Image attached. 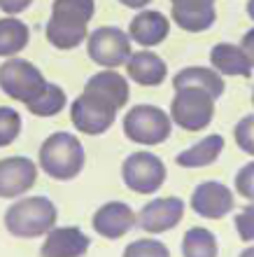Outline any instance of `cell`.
<instances>
[{"instance_id":"cell-1","label":"cell","mask_w":254,"mask_h":257,"mask_svg":"<svg viewBox=\"0 0 254 257\" xmlns=\"http://www.w3.org/2000/svg\"><path fill=\"white\" fill-rule=\"evenodd\" d=\"M56 217H59L56 206L47 196H28V199H21V201L7 208L5 227L12 236L35 238L54 229Z\"/></svg>"},{"instance_id":"cell-2","label":"cell","mask_w":254,"mask_h":257,"mask_svg":"<svg viewBox=\"0 0 254 257\" xmlns=\"http://www.w3.org/2000/svg\"><path fill=\"white\" fill-rule=\"evenodd\" d=\"M40 169L54 180H73L84 169V148L73 134L59 131L40 148Z\"/></svg>"},{"instance_id":"cell-3","label":"cell","mask_w":254,"mask_h":257,"mask_svg":"<svg viewBox=\"0 0 254 257\" xmlns=\"http://www.w3.org/2000/svg\"><path fill=\"white\" fill-rule=\"evenodd\" d=\"M173 131V119L166 115V110L156 105H135L124 117V134L128 141L138 145H159L168 141Z\"/></svg>"},{"instance_id":"cell-4","label":"cell","mask_w":254,"mask_h":257,"mask_svg":"<svg viewBox=\"0 0 254 257\" xmlns=\"http://www.w3.org/2000/svg\"><path fill=\"white\" fill-rule=\"evenodd\" d=\"M47 80L42 77L40 68H35L26 59H7L0 66V89L14 101L28 103L45 91Z\"/></svg>"},{"instance_id":"cell-5","label":"cell","mask_w":254,"mask_h":257,"mask_svg":"<svg viewBox=\"0 0 254 257\" xmlns=\"http://www.w3.org/2000/svg\"><path fill=\"white\" fill-rule=\"evenodd\" d=\"M214 117V98L198 87L177 89L170 105V119L184 131H203Z\"/></svg>"},{"instance_id":"cell-6","label":"cell","mask_w":254,"mask_h":257,"mask_svg":"<svg viewBox=\"0 0 254 257\" xmlns=\"http://www.w3.org/2000/svg\"><path fill=\"white\" fill-rule=\"evenodd\" d=\"M87 52L91 61L103 68L126 66L131 52V35L117 26H101L87 38Z\"/></svg>"},{"instance_id":"cell-7","label":"cell","mask_w":254,"mask_h":257,"mask_svg":"<svg viewBox=\"0 0 254 257\" xmlns=\"http://www.w3.org/2000/svg\"><path fill=\"white\" fill-rule=\"evenodd\" d=\"M121 178L128 190L138 194H154L166 183V166L152 152H133L121 164Z\"/></svg>"},{"instance_id":"cell-8","label":"cell","mask_w":254,"mask_h":257,"mask_svg":"<svg viewBox=\"0 0 254 257\" xmlns=\"http://www.w3.org/2000/svg\"><path fill=\"white\" fill-rule=\"evenodd\" d=\"M114 117H117V110L101 101H96V98H91L84 91L70 105V119H73L75 128L89 136L105 134L107 128L114 124Z\"/></svg>"},{"instance_id":"cell-9","label":"cell","mask_w":254,"mask_h":257,"mask_svg":"<svg viewBox=\"0 0 254 257\" xmlns=\"http://www.w3.org/2000/svg\"><path fill=\"white\" fill-rule=\"evenodd\" d=\"M184 215V201L177 196H166V199H154L147 206H142L138 213V227L149 234H161L177 227Z\"/></svg>"},{"instance_id":"cell-10","label":"cell","mask_w":254,"mask_h":257,"mask_svg":"<svg viewBox=\"0 0 254 257\" xmlns=\"http://www.w3.org/2000/svg\"><path fill=\"white\" fill-rule=\"evenodd\" d=\"M38 180V166L28 157H7L0 159V196L14 199L24 194Z\"/></svg>"},{"instance_id":"cell-11","label":"cell","mask_w":254,"mask_h":257,"mask_svg":"<svg viewBox=\"0 0 254 257\" xmlns=\"http://www.w3.org/2000/svg\"><path fill=\"white\" fill-rule=\"evenodd\" d=\"M84 94H89L91 98L105 103V105L119 112L128 103V82L114 68H105V70L89 77V82L84 84Z\"/></svg>"},{"instance_id":"cell-12","label":"cell","mask_w":254,"mask_h":257,"mask_svg":"<svg viewBox=\"0 0 254 257\" xmlns=\"http://www.w3.org/2000/svg\"><path fill=\"white\" fill-rule=\"evenodd\" d=\"M191 208L196 210V215L207 217V220H219L233 210V194L221 183L210 180V183H203L194 190Z\"/></svg>"},{"instance_id":"cell-13","label":"cell","mask_w":254,"mask_h":257,"mask_svg":"<svg viewBox=\"0 0 254 257\" xmlns=\"http://www.w3.org/2000/svg\"><path fill=\"white\" fill-rule=\"evenodd\" d=\"M89 236L77 227H54L40 248L42 257H82L89 250Z\"/></svg>"},{"instance_id":"cell-14","label":"cell","mask_w":254,"mask_h":257,"mask_svg":"<svg viewBox=\"0 0 254 257\" xmlns=\"http://www.w3.org/2000/svg\"><path fill=\"white\" fill-rule=\"evenodd\" d=\"M135 222H138L135 213L121 201L105 203L94 215V229L105 238H121L133 229Z\"/></svg>"},{"instance_id":"cell-15","label":"cell","mask_w":254,"mask_h":257,"mask_svg":"<svg viewBox=\"0 0 254 257\" xmlns=\"http://www.w3.org/2000/svg\"><path fill=\"white\" fill-rule=\"evenodd\" d=\"M168 33H170V21L166 19V14L156 12V10H142L140 14H135L128 26L131 40H135L142 47L161 45L168 38Z\"/></svg>"},{"instance_id":"cell-16","label":"cell","mask_w":254,"mask_h":257,"mask_svg":"<svg viewBox=\"0 0 254 257\" xmlns=\"http://www.w3.org/2000/svg\"><path fill=\"white\" fill-rule=\"evenodd\" d=\"M126 70L128 77L138 82V84H142V87H159L161 82L166 80L168 66L159 54L142 49V52H135V54L128 56Z\"/></svg>"},{"instance_id":"cell-17","label":"cell","mask_w":254,"mask_h":257,"mask_svg":"<svg viewBox=\"0 0 254 257\" xmlns=\"http://www.w3.org/2000/svg\"><path fill=\"white\" fill-rule=\"evenodd\" d=\"M210 63L219 75H238V77H252V63L240 45L219 42L210 52Z\"/></svg>"},{"instance_id":"cell-18","label":"cell","mask_w":254,"mask_h":257,"mask_svg":"<svg viewBox=\"0 0 254 257\" xmlns=\"http://www.w3.org/2000/svg\"><path fill=\"white\" fill-rule=\"evenodd\" d=\"M173 87L175 91L177 89H184V87H198L203 91L212 96L214 101L224 94V77H221L214 68H203V66H189V68H182L180 73L173 77Z\"/></svg>"},{"instance_id":"cell-19","label":"cell","mask_w":254,"mask_h":257,"mask_svg":"<svg viewBox=\"0 0 254 257\" xmlns=\"http://www.w3.org/2000/svg\"><path fill=\"white\" fill-rule=\"evenodd\" d=\"M45 33H47V40L56 49H75L89 38V24H77V21L49 17Z\"/></svg>"},{"instance_id":"cell-20","label":"cell","mask_w":254,"mask_h":257,"mask_svg":"<svg viewBox=\"0 0 254 257\" xmlns=\"http://www.w3.org/2000/svg\"><path fill=\"white\" fill-rule=\"evenodd\" d=\"M221 150H224V138L219 134H212L203 138L201 143H196L194 148L180 152L175 162L184 166V169H203V166H210V164L219 159Z\"/></svg>"},{"instance_id":"cell-21","label":"cell","mask_w":254,"mask_h":257,"mask_svg":"<svg viewBox=\"0 0 254 257\" xmlns=\"http://www.w3.org/2000/svg\"><path fill=\"white\" fill-rule=\"evenodd\" d=\"M31 40V31L24 21L14 19V17H5L0 19V56H17L21 49Z\"/></svg>"},{"instance_id":"cell-22","label":"cell","mask_w":254,"mask_h":257,"mask_svg":"<svg viewBox=\"0 0 254 257\" xmlns=\"http://www.w3.org/2000/svg\"><path fill=\"white\" fill-rule=\"evenodd\" d=\"M170 17L182 31H189V33H203L214 24L217 19V12L212 7H203V10H182V7H173L170 10Z\"/></svg>"},{"instance_id":"cell-23","label":"cell","mask_w":254,"mask_h":257,"mask_svg":"<svg viewBox=\"0 0 254 257\" xmlns=\"http://www.w3.org/2000/svg\"><path fill=\"white\" fill-rule=\"evenodd\" d=\"M182 255L184 257H217V238L212 231L194 227L182 238Z\"/></svg>"},{"instance_id":"cell-24","label":"cell","mask_w":254,"mask_h":257,"mask_svg":"<svg viewBox=\"0 0 254 257\" xmlns=\"http://www.w3.org/2000/svg\"><path fill=\"white\" fill-rule=\"evenodd\" d=\"M66 103H68L66 91H63L59 84L47 82L45 91H42L38 98H33L26 108L31 110L33 115H38V117H54V115H59L61 110L66 108Z\"/></svg>"},{"instance_id":"cell-25","label":"cell","mask_w":254,"mask_h":257,"mask_svg":"<svg viewBox=\"0 0 254 257\" xmlns=\"http://www.w3.org/2000/svg\"><path fill=\"white\" fill-rule=\"evenodd\" d=\"M94 0H54L52 5V17L77 21V24H89L94 19Z\"/></svg>"},{"instance_id":"cell-26","label":"cell","mask_w":254,"mask_h":257,"mask_svg":"<svg viewBox=\"0 0 254 257\" xmlns=\"http://www.w3.org/2000/svg\"><path fill=\"white\" fill-rule=\"evenodd\" d=\"M21 134V115L14 108L0 105V148L12 145Z\"/></svg>"},{"instance_id":"cell-27","label":"cell","mask_w":254,"mask_h":257,"mask_svg":"<svg viewBox=\"0 0 254 257\" xmlns=\"http://www.w3.org/2000/svg\"><path fill=\"white\" fill-rule=\"evenodd\" d=\"M124 257H170V250L159 241L140 238V241H133L124 250Z\"/></svg>"},{"instance_id":"cell-28","label":"cell","mask_w":254,"mask_h":257,"mask_svg":"<svg viewBox=\"0 0 254 257\" xmlns=\"http://www.w3.org/2000/svg\"><path fill=\"white\" fill-rule=\"evenodd\" d=\"M235 143L242 152L254 157V115H247L242 117L240 122L235 124Z\"/></svg>"},{"instance_id":"cell-29","label":"cell","mask_w":254,"mask_h":257,"mask_svg":"<svg viewBox=\"0 0 254 257\" xmlns=\"http://www.w3.org/2000/svg\"><path fill=\"white\" fill-rule=\"evenodd\" d=\"M235 231L242 241H254V203L245 206V208L235 215Z\"/></svg>"},{"instance_id":"cell-30","label":"cell","mask_w":254,"mask_h":257,"mask_svg":"<svg viewBox=\"0 0 254 257\" xmlns=\"http://www.w3.org/2000/svg\"><path fill=\"white\" fill-rule=\"evenodd\" d=\"M235 190H238L240 196L254 201V162L245 164V166L238 171V176H235Z\"/></svg>"},{"instance_id":"cell-31","label":"cell","mask_w":254,"mask_h":257,"mask_svg":"<svg viewBox=\"0 0 254 257\" xmlns=\"http://www.w3.org/2000/svg\"><path fill=\"white\" fill-rule=\"evenodd\" d=\"M33 0H0V10L5 14H19L31 7Z\"/></svg>"},{"instance_id":"cell-32","label":"cell","mask_w":254,"mask_h":257,"mask_svg":"<svg viewBox=\"0 0 254 257\" xmlns=\"http://www.w3.org/2000/svg\"><path fill=\"white\" fill-rule=\"evenodd\" d=\"M173 7H182V10H203V7H212L214 0H170Z\"/></svg>"},{"instance_id":"cell-33","label":"cell","mask_w":254,"mask_h":257,"mask_svg":"<svg viewBox=\"0 0 254 257\" xmlns=\"http://www.w3.org/2000/svg\"><path fill=\"white\" fill-rule=\"evenodd\" d=\"M240 47H242V52L247 54L249 63H252V68H254V28H252V31H247L245 35H242Z\"/></svg>"},{"instance_id":"cell-34","label":"cell","mask_w":254,"mask_h":257,"mask_svg":"<svg viewBox=\"0 0 254 257\" xmlns=\"http://www.w3.org/2000/svg\"><path fill=\"white\" fill-rule=\"evenodd\" d=\"M119 3L126 7H133V10H142V7L147 5V3H152V0H119Z\"/></svg>"},{"instance_id":"cell-35","label":"cell","mask_w":254,"mask_h":257,"mask_svg":"<svg viewBox=\"0 0 254 257\" xmlns=\"http://www.w3.org/2000/svg\"><path fill=\"white\" fill-rule=\"evenodd\" d=\"M240 257H254V245H249V248H245V250L240 252Z\"/></svg>"},{"instance_id":"cell-36","label":"cell","mask_w":254,"mask_h":257,"mask_svg":"<svg viewBox=\"0 0 254 257\" xmlns=\"http://www.w3.org/2000/svg\"><path fill=\"white\" fill-rule=\"evenodd\" d=\"M247 14H249V19L254 21V0H249L247 3Z\"/></svg>"},{"instance_id":"cell-37","label":"cell","mask_w":254,"mask_h":257,"mask_svg":"<svg viewBox=\"0 0 254 257\" xmlns=\"http://www.w3.org/2000/svg\"><path fill=\"white\" fill-rule=\"evenodd\" d=\"M252 105H254V91H252Z\"/></svg>"}]
</instances>
